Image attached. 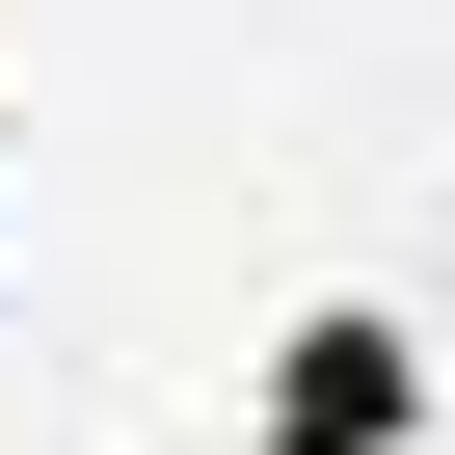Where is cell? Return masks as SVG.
Instances as JSON below:
<instances>
[{"label":"cell","mask_w":455,"mask_h":455,"mask_svg":"<svg viewBox=\"0 0 455 455\" xmlns=\"http://www.w3.org/2000/svg\"><path fill=\"white\" fill-rule=\"evenodd\" d=\"M268 428H428L402 322H375V295H322V322H295V375H268Z\"/></svg>","instance_id":"cell-1"},{"label":"cell","mask_w":455,"mask_h":455,"mask_svg":"<svg viewBox=\"0 0 455 455\" xmlns=\"http://www.w3.org/2000/svg\"><path fill=\"white\" fill-rule=\"evenodd\" d=\"M242 455H428V428H242Z\"/></svg>","instance_id":"cell-2"}]
</instances>
